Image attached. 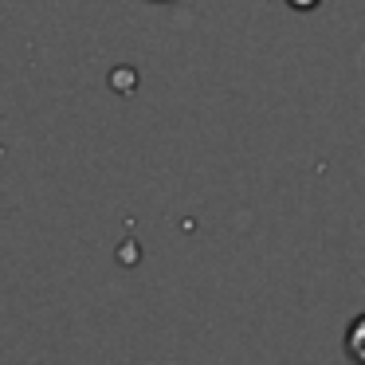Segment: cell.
Masks as SVG:
<instances>
[{
    "instance_id": "1",
    "label": "cell",
    "mask_w": 365,
    "mask_h": 365,
    "mask_svg": "<svg viewBox=\"0 0 365 365\" xmlns=\"http://www.w3.org/2000/svg\"><path fill=\"white\" fill-rule=\"evenodd\" d=\"M346 354H349V361H354V365H365V314L349 322V330H346Z\"/></svg>"
}]
</instances>
